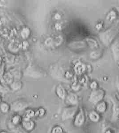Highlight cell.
<instances>
[{
  "label": "cell",
  "instance_id": "1",
  "mask_svg": "<svg viewBox=\"0 0 119 133\" xmlns=\"http://www.w3.org/2000/svg\"><path fill=\"white\" fill-rule=\"evenodd\" d=\"M118 33V30L116 28L112 27L105 31L100 33L99 38L102 43L108 46L110 44Z\"/></svg>",
  "mask_w": 119,
  "mask_h": 133
},
{
  "label": "cell",
  "instance_id": "2",
  "mask_svg": "<svg viewBox=\"0 0 119 133\" xmlns=\"http://www.w3.org/2000/svg\"><path fill=\"white\" fill-rule=\"evenodd\" d=\"M44 72L39 66L35 64L28 65L24 72L25 76L34 78H41L44 76Z\"/></svg>",
  "mask_w": 119,
  "mask_h": 133
},
{
  "label": "cell",
  "instance_id": "3",
  "mask_svg": "<svg viewBox=\"0 0 119 133\" xmlns=\"http://www.w3.org/2000/svg\"><path fill=\"white\" fill-rule=\"evenodd\" d=\"M105 96V92L102 89L93 90L90 93L89 97V101L92 104H96L102 101Z\"/></svg>",
  "mask_w": 119,
  "mask_h": 133
},
{
  "label": "cell",
  "instance_id": "4",
  "mask_svg": "<svg viewBox=\"0 0 119 133\" xmlns=\"http://www.w3.org/2000/svg\"><path fill=\"white\" fill-rule=\"evenodd\" d=\"M30 106V103L23 100H17L13 102L10 105V110L15 112H19L28 109Z\"/></svg>",
  "mask_w": 119,
  "mask_h": 133
},
{
  "label": "cell",
  "instance_id": "5",
  "mask_svg": "<svg viewBox=\"0 0 119 133\" xmlns=\"http://www.w3.org/2000/svg\"><path fill=\"white\" fill-rule=\"evenodd\" d=\"M79 111L78 105L70 106L64 109L62 114V119L63 121L68 120L75 116Z\"/></svg>",
  "mask_w": 119,
  "mask_h": 133
},
{
  "label": "cell",
  "instance_id": "6",
  "mask_svg": "<svg viewBox=\"0 0 119 133\" xmlns=\"http://www.w3.org/2000/svg\"><path fill=\"white\" fill-rule=\"evenodd\" d=\"M86 120V116L82 109L80 108L76 115L74 121V124L76 127H80L84 124Z\"/></svg>",
  "mask_w": 119,
  "mask_h": 133
},
{
  "label": "cell",
  "instance_id": "7",
  "mask_svg": "<svg viewBox=\"0 0 119 133\" xmlns=\"http://www.w3.org/2000/svg\"><path fill=\"white\" fill-rule=\"evenodd\" d=\"M111 100L112 104V119L116 121L119 117V99L117 97H111Z\"/></svg>",
  "mask_w": 119,
  "mask_h": 133
},
{
  "label": "cell",
  "instance_id": "8",
  "mask_svg": "<svg viewBox=\"0 0 119 133\" xmlns=\"http://www.w3.org/2000/svg\"><path fill=\"white\" fill-rule=\"evenodd\" d=\"M22 128L27 132H30L33 130L35 127V123L32 119H23L21 123Z\"/></svg>",
  "mask_w": 119,
  "mask_h": 133
},
{
  "label": "cell",
  "instance_id": "9",
  "mask_svg": "<svg viewBox=\"0 0 119 133\" xmlns=\"http://www.w3.org/2000/svg\"><path fill=\"white\" fill-rule=\"evenodd\" d=\"M68 46L70 49L77 50L86 48L87 46V45L85 40L78 41L70 43Z\"/></svg>",
  "mask_w": 119,
  "mask_h": 133
},
{
  "label": "cell",
  "instance_id": "10",
  "mask_svg": "<svg viewBox=\"0 0 119 133\" xmlns=\"http://www.w3.org/2000/svg\"><path fill=\"white\" fill-rule=\"evenodd\" d=\"M2 84L5 86L9 85L14 80V78L11 73L9 71L4 73L2 78Z\"/></svg>",
  "mask_w": 119,
  "mask_h": 133
},
{
  "label": "cell",
  "instance_id": "11",
  "mask_svg": "<svg viewBox=\"0 0 119 133\" xmlns=\"http://www.w3.org/2000/svg\"><path fill=\"white\" fill-rule=\"evenodd\" d=\"M67 102L70 106L78 105L79 99L77 94L74 93H70L67 96Z\"/></svg>",
  "mask_w": 119,
  "mask_h": 133
},
{
  "label": "cell",
  "instance_id": "12",
  "mask_svg": "<svg viewBox=\"0 0 119 133\" xmlns=\"http://www.w3.org/2000/svg\"><path fill=\"white\" fill-rule=\"evenodd\" d=\"M55 92L57 96L61 100H64L67 97V92L65 89L63 85L59 84L57 86L55 89Z\"/></svg>",
  "mask_w": 119,
  "mask_h": 133
},
{
  "label": "cell",
  "instance_id": "13",
  "mask_svg": "<svg viewBox=\"0 0 119 133\" xmlns=\"http://www.w3.org/2000/svg\"><path fill=\"white\" fill-rule=\"evenodd\" d=\"M9 87L11 90L16 92L22 88L23 83L20 80H14Z\"/></svg>",
  "mask_w": 119,
  "mask_h": 133
},
{
  "label": "cell",
  "instance_id": "14",
  "mask_svg": "<svg viewBox=\"0 0 119 133\" xmlns=\"http://www.w3.org/2000/svg\"><path fill=\"white\" fill-rule=\"evenodd\" d=\"M86 66L84 64L79 62L74 65V72L78 75H80L84 72L86 70Z\"/></svg>",
  "mask_w": 119,
  "mask_h": 133
},
{
  "label": "cell",
  "instance_id": "15",
  "mask_svg": "<svg viewBox=\"0 0 119 133\" xmlns=\"http://www.w3.org/2000/svg\"><path fill=\"white\" fill-rule=\"evenodd\" d=\"M112 50L114 59L119 61V41H116L112 46Z\"/></svg>",
  "mask_w": 119,
  "mask_h": 133
},
{
  "label": "cell",
  "instance_id": "16",
  "mask_svg": "<svg viewBox=\"0 0 119 133\" xmlns=\"http://www.w3.org/2000/svg\"><path fill=\"white\" fill-rule=\"evenodd\" d=\"M107 109V106L105 101H100L96 105V111H97L98 113H105Z\"/></svg>",
  "mask_w": 119,
  "mask_h": 133
},
{
  "label": "cell",
  "instance_id": "17",
  "mask_svg": "<svg viewBox=\"0 0 119 133\" xmlns=\"http://www.w3.org/2000/svg\"><path fill=\"white\" fill-rule=\"evenodd\" d=\"M21 48V44L16 41H13L9 43L8 46V49L10 51L13 52H16L18 51Z\"/></svg>",
  "mask_w": 119,
  "mask_h": 133
},
{
  "label": "cell",
  "instance_id": "18",
  "mask_svg": "<svg viewBox=\"0 0 119 133\" xmlns=\"http://www.w3.org/2000/svg\"><path fill=\"white\" fill-rule=\"evenodd\" d=\"M89 119L94 123H97L100 120V116L99 113L96 111H90L89 114Z\"/></svg>",
  "mask_w": 119,
  "mask_h": 133
},
{
  "label": "cell",
  "instance_id": "19",
  "mask_svg": "<svg viewBox=\"0 0 119 133\" xmlns=\"http://www.w3.org/2000/svg\"><path fill=\"white\" fill-rule=\"evenodd\" d=\"M31 34V31L30 29L27 26H24L22 28L20 31V36L23 39L25 40L29 38V37L30 36Z\"/></svg>",
  "mask_w": 119,
  "mask_h": 133
},
{
  "label": "cell",
  "instance_id": "20",
  "mask_svg": "<svg viewBox=\"0 0 119 133\" xmlns=\"http://www.w3.org/2000/svg\"><path fill=\"white\" fill-rule=\"evenodd\" d=\"M22 117L19 115H15L12 117L10 120V124L14 126H19L22 121Z\"/></svg>",
  "mask_w": 119,
  "mask_h": 133
},
{
  "label": "cell",
  "instance_id": "21",
  "mask_svg": "<svg viewBox=\"0 0 119 133\" xmlns=\"http://www.w3.org/2000/svg\"><path fill=\"white\" fill-rule=\"evenodd\" d=\"M9 127L10 131L12 133H28V132L25 131L22 127H20V125L18 126H13L9 123Z\"/></svg>",
  "mask_w": 119,
  "mask_h": 133
},
{
  "label": "cell",
  "instance_id": "22",
  "mask_svg": "<svg viewBox=\"0 0 119 133\" xmlns=\"http://www.w3.org/2000/svg\"><path fill=\"white\" fill-rule=\"evenodd\" d=\"M87 46L91 49H95L98 47V43L97 41L92 38H87L85 40Z\"/></svg>",
  "mask_w": 119,
  "mask_h": 133
},
{
  "label": "cell",
  "instance_id": "23",
  "mask_svg": "<svg viewBox=\"0 0 119 133\" xmlns=\"http://www.w3.org/2000/svg\"><path fill=\"white\" fill-rule=\"evenodd\" d=\"M35 116V111L32 109H28L26 110L22 119H32Z\"/></svg>",
  "mask_w": 119,
  "mask_h": 133
},
{
  "label": "cell",
  "instance_id": "24",
  "mask_svg": "<svg viewBox=\"0 0 119 133\" xmlns=\"http://www.w3.org/2000/svg\"><path fill=\"white\" fill-rule=\"evenodd\" d=\"M117 18V13L115 11V10H112L109 11L107 14L106 15V20L112 22L114 20H115Z\"/></svg>",
  "mask_w": 119,
  "mask_h": 133
},
{
  "label": "cell",
  "instance_id": "25",
  "mask_svg": "<svg viewBox=\"0 0 119 133\" xmlns=\"http://www.w3.org/2000/svg\"><path fill=\"white\" fill-rule=\"evenodd\" d=\"M13 76L14 80H20L21 76V73L17 68H13L9 71Z\"/></svg>",
  "mask_w": 119,
  "mask_h": 133
},
{
  "label": "cell",
  "instance_id": "26",
  "mask_svg": "<svg viewBox=\"0 0 119 133\" xmlns=\"http://www.w3.org/2000/svg\"><path fill=\"white\" fill-rule=\"evenodd\" d=\"M10 110V106L6 102H1L0 104V110L3 113H7Z\"/></svg>",
  "mask_w": 119,
  "mask_h": 133
},
{
  "label": "cell",
  "instance_id": "27",
  "mask_svg": "<svg viewBox=\"0 0 119 133\" xmlns=\"http://www.w3.org/2000/svg\"><path fill=\"white\" fill-rule=\"evenodd\" d=\"M44 43L46 46L48 47H52L54 46V38L51 37L46 38L44 40Z\"/></svg>",
  "mask_w": 119,
  "mask_h": 133
},
{
  "label": "cell",
  "instance_id": "28",
  "mask_svg": "<svg viewBox=\"0 0 119 133\" xmlns=\"http://www.w3.org/2000/svg\"><path fill=\"white\" fill-rule=\"evenodd\" d=\"M102 55V53L100 51L95 50L92 51L90 54V57L92 59H97L100 57Z\"/></svg>",
  "mask_w": 119,
  "mask_h": 133
},
{
  "label": "cell",
  "instance_id": "29",
  "mask_svg": "<svg viewBox=\"0 0 119 133\" xmlns=\"http://www.w3.org/2000/svg\"><path fill=\"white\" fill-rule=\"evenodd\" d=\"M54 46H58L62 44L63 41V38L61 35H58L54 38Z\"/></svg>",
  "mask_w": 119,
  "mask_h": 133
},
{
  "label": "cell",
  "instance_id": "30",
  "mask_svg": "<svg viewBox=\"0 0 119 133\" xmlns=\"http://www.w3.org/2000/svg\"><path fill=\"white\" fill-rule=\"evenodd\" d=\"M46 114V110L45 109L41 108L35 111V116L41 117L44 116Z\"/></svg>",
  "mask_w": 119,
  "mask_h": 133
},
{
  "label": "cell",
  "instance_id": "31",
  "mask_svg": "<svg viewBox=\"0 0 119 133\" xmlns=\"http://www.w3.org/2000/svg\"><path fill=\"white\" fill-rule=\"evenodd\" d=\"M9 89L7 86L2 84H0V94H5L9 92Z\"/></svg>",
  "mask_w": 119,
  "mask_h": 133
},
{
  "label": "cell",
  "instance_id": "32",
  "mask_svg": "<svg viewBox=\"0 0 119 133\" xmlns=\"http://www.w3.org/2000/svg\"><path fill=\"white\" fill-rule=\"evenodd\" d=\"M63 128L59 126H56L53 128L51 133H63Z\"/></svg>",
  "mask_w": 119,
  "mask_h": 133
},
{
  "label": "cell",
  "instance_id": "33",
  "mask_svg": "<svg viewBox=\"0 0 119 133\" xmlns=\"http://www.w3.org/2000/svg\"><path fill=\"white\" fill-rule=\"evenodd\" d=\"M90 89L93 90H96L97 89V87H98V83L97 82L95 81H93L91 83H90Z\"/></svg>",
  "mask_w": 119,
  "mask_h": 133
},
{
  "label": "cell",
  "instance_id": "34",
  "mask_svg": "<svg viewBox=\"0 0 119 133\" xmlns=\"http://www.w3.org/2000/svg\"><path fill=\"white\" fill-rule=\"evenodd\" d=\"M29 46V43L26 41H23L22 43L21 44V48H22L23 49H26Z\"/></svg>",
  "mask_w": 119,
  "mask_h": 133
},
{
  "label": "cell",
  "instance_id": "35",
  "mask_svg": "<svg viewBox=\"0 0 119 133\" xmlns=\"http://www.w3.org/2000/svg\"><path fill=\"white\" fill-rule=\"evenodd\" d=\"M55 28L57 30H61L62 28V26L59 23H56L55 25Z\"/></svg>",
  "mask_w": 119,
  "mask_h": 133
},
{
  "label": "cell",
  "instance_id": "36",
  "mask_svg": "<svg viewBox=\"0 0 119 133\" xmlns=\"http://www.w3.org/2000/svg\"><path fill=\"white\" fill-rule=\"evenodd\" d=\"M4 64H3L2 65H0V77L1 78H2V77L4 74Z\"/></svg>",
  "mask_w": 119,
  "mask_h": 133
},
{
  "label": "cell",
  "instance_id": "37",
  "mask_svg": "<svg viewBox=\"0 0 119 133\" xmlns=\"http://www.w3.org/2000/svg\"><path fill=\"white\" fill-rule=\"evenodd\" d=\"M54 18L55 20H60L61 18V15L59 13L57 12V13H55V14L54 15Z\"/></svg>",
  "mask_w": 119,
  "mask_h": 133
},
{
  "label": "cell",
  "instance_id": "38",
  "mask_svg": "<svg viewBox=\"0 0 119 133\" xmlns=\"http://www.w3.org/2000/svg\"><path fill=\"white\" fill-rule=\"evenodd\" d=\"M102 27H103V24L100 23H97L95 26V28L97 30H100V29H102Z\"/></svg>",
  "mask_w": 119,
  "mask_h": 133
},
{
  "label": "cell",
  "instance_id": "39",
  "mask_svg": "<svg viewBox=\"0 0 119 133\" xmlns=\"http://www.w3.org/2000/svg\"><path fill=\"white\" fill-rule=\"evenodd\" d=\"M80 88V86L78 85H73L72 86V89H73L74 90L76 91V90H78Z\"/></svg>",
  "mask_w": 119,
  "mask_h": 133
},
{
  "label": "cell",
  "instance_id": "40",
  "mask_svg": "<svg viewBox=\"0 0 119 133\" xmlns=\"http://www.w3.org/2000/svg\"><path fill=\"white\" fill-rule=\"evenodd\" d=\"M65 76L67 78H70L72 76V75L69 71H67L65 74Z\"/></svg>",
  "mask_w": 119,
  "mask_h": 133
},
{
  "label": "cell",
  "instance_id": "41",
  "mask_svg": "<svg viewBox=\"0 0 119 133\" xmlns=\"http://www.w3.org/2000/svg\"><path fill=\"white\" fill-rule=\"evenodd\" d=\"M4 2H5L4 1H0V7H2L4 6V4H5L4 3Z\"/></svg>",
  "mask_w": 119,
  "mask_h": 133
},
{
  "label": "cell",
  "instance_id": "42",
  "mask_svg": "<svg viewBox=\"0 0 119 133\" xmlns=\"http://www.w3.org/2000/svg\"><path fill=\"white\" fill-rule=\"evenodd\" d=\"M116 87H117V89L118 91L119 92V81H118L117 82V83H116Z\"/></svg>",
  "mask_w": 119,
  "mask_h": 133
},
{
  "label": "cell",
  "instance_id": "43",
  "mask_svg": "<svg viewBox=\"0 0 119 133\" xmlns=\"http://www.w3.org/2000/svg\"><path fill=\"white\" fill-rule=\"evenodd\" d=\"M3 64V62H2V57L0 56V65H2Z\"/></svg>",
  "mask_w": 119,
  "mask_h": 133
},
{
  "label": "cell",
  "instance_id": "44",
  "mask_svg": "<svg viewBox=\"0 0 119 133\" xmlns=\"http://www.w3.org/2000/svg\"><path fill=\"white\" fill-rule=\"evenodd\" d=\"M105 133H112V132L110 130H106Z\"/></svg>",
  "mask_w": 119,
  "mask_h": 133
},
{
  "label": "cell",
  "instance_id": "45",
  "mask_svg": "<svg viewBox=\"0 0 119 133\" xmlns=\"http://www.w3.org/2000/svg\"><path fill=\"white\" fill-rule=\"evenodd\" d=\"M0 133H9L7 132L4 131H1L0 132Z\"/></svg>",
  "mask_w": 119,
  "mask_h": 133
},
{
  "label": "cell",
  "instance_id": "46",
  "mask_svg": "<svg viewBox=\"0 0 119 133\" xmlns=\"http://www.w3.org/2000/svg\"><path fill=\"white\" fill-rule=\"evenodd\" d=\"M1 102H2V97H1V94H0V104H1Z\"/></svg>",
  "mask_w": 119,
  "mask_h": 133
},
{
  "label": "cell",
  "instance_id": "47",
  "mask_svg": "<svg viewBox=\"0 0 119 133\" xmlns=\"http://www.w3.org/2000/svg\"><path fill=\"white\" fill-rule=\"evenodd\" d=\"M118 65H119V61H118Z\"/></svg>",
  "mask_w": 119,
  "mask_h": 133
},
{
  "label": "cell",
  "instance_id": "48",
  "mask_svg": "<svg viewBox=\"0 0 119 133\" xmlns=\"http://www.w3.org/2000/svg\"><path fill=\"white\" fill-rule=\"evenodd\" d=\"M1 40V37H0V41Z\"/></svg>",
  "mask_w": 119,
  "mask_h": 133
},
{
  "label": "cell",
  "instance_id": "49",
  "mask_svg": "<svg viewBox=\"0 0 119 133\" xmlns=\"http://www.w3.org/2000/svg\"><path fill=\"white\" fill-rule=\"evenodd\" d=\"M118 28H119V26H118Z\"/></svg>",
  "mask_w": 119,
  "mask_h": 133
},
{
  "label": "cell",
  "instance_id": "50",
  "mask_svg": "<svg viewBox=\"0 0 119 133\" xmlns=\"http://www.w3.org/2000/svg\"></svg>",
  "mask_w": 119,
  "mask_h": 133
},
{
  "label": "cell",
  "instance_id": "51",
  "mask_svg": "<svg viewBox=\"0 0 119 133\" xmlns=\"http://www.w3.org/2000/svg\"></svg>",
  "mask_w": 119,
  "mask_h": 133
}]
</instances>
